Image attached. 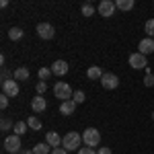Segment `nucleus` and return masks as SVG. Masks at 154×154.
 Listing matches in <instances>:
<instances>
[{
  "mask_svg": "<svg viewBox=\"0 0 154 154\" xmlns=\"http://www.w3.org/2000/svg\"><path fill=\"white\" fill-rule=\"evenodd\" d=\"M19 91H21V88H19V80H14V78L2 82V93H4L6 97H17Z\"/></svg>",
  "mask_w": 154,
  "mask_h": 154,
  "instance_id": "nucleus-8",
  "label": "nucleus"
},
{
  "mask_svg": "<svg viewBox=\"0 0 154 154\" xmlns=\"http://www.w3.org/2000/svg\"><path fill=\"white\" fill-rule=\"evenodd\" d=\"M4 80H11V70L8 68H2V82Z\"/></svg>",
  "mask_w": 154,
  "mask_h": 154,
  "instance_id": "nucleus-31",
  "label": "nucleus"
},
{
  "mask_svg": "<svg viewBox=\"0 0 154 154\" xmlns=\"http://www.w3.org/2000/svg\"><path fill=\"white\" fill-rule=\"evenodd\" d=\"M74 111H76V103H74V101H62V103H60V113H62V115H72V113H74Z\"/></svg>",
  "mask_w": 154,
  "mask_h": 154,
  "instance_id": "nucleus-14",
  "label": "nucleus"
},
{
  "mask_svg": "<svg viewBox=\"0 0 154 154\" xmlns=\"http://www.w3.org/2000/svg\"><path fill=\"white\" fill-rule=\"evenodd\" d=\"M35 91H37V95H43L45 91H48V82H43V80H39L35 86Z\"/></svg>",
  "mask_w": 154,
  "mask_h": 154,
  "instance_id": "nucleus-27",
  "label": "nucleus"
},
{
  "mask_svg": "<svg viewBox=\"0 0 154 154\" xmlns=\"http://www.w3.org/2000/svg\"><path fill=\"white\" fill-rule=\"evenodd\" d=\"M37 35L41 37V39H45V41H49V39H54V35H56V29L49 23H39L37 25Z\"/></svg>",
  "mask_w": 154,
  "mask_h": 154,
  "instance_id": "nucleus-7",
  "label": "nucleus"
},
{
  "mask_svg": "<svg viewBox=\"0 0 154 154\" xmlns=\"http://www.w3.org/2000/svg\"><path fill=\"white\" fill-rule=\"evenodd\" d=\"M51 72H54V76H66L68 74V62H64V60H56L54 64H51Z\"/></svg>",
  "mask_w": 154,
  "mask_h": 154,
  "instance_id": "nucleus-10",
  "label": "nucleus"
},
{
  "mask_svg": "<svg viewBox=\"0 0 154 154\" xmlns=\"http://www.w3.org/2000/svg\"><path fill=\"white\" fill-rule=\"evenodd\" d=\"M12 130H14V134H17V136H23L25 131L29 130V125H27V121H17Z\"/></svg>",
  "mask_w": 154,
  "mask_h": 154,
  "instance_id": "nucleus-21",
  "label": "nucleus"
},
{
  "mask_svg": "<svg viewBox=\"0 0 154 154\" xmlns=\"http://www.w3.org/2000/svg\"><path fill=\"white\" fill-rule=\"evenodd\" d=\"M54 95H56V99H60V101H70L72 95H74V91L70 88L68 82H56V86H54Z\"/></svg>",
  "mask_w": 154,
  "mask_h": 154,
  "instance_id": "nucleus-3",
  "label": "nucleus"
},
{
  "mask_svg": "<svg viewBox=\"0 0 154 154\" xmlns=\"http://www.w3.org/2000/svg\"><path fill=\"white\" fill-rule=\"evenodd\" d=\"M4 150L11 154H19L21 152V136L12 134L8 138H4Z\"/></svg>",
  "mask_w": 154,
  "mask_h": 154,
  "instance_id": "nucleus-4",
  "label": "nucleus"
},
{
  "mask_svg": "<svg viewBox=\"0 0 154 154\" xmlns=\"http://www.w3.org/2000/svg\"><path fill=\"white\" fill-rule=\"evenodd\" d=\"M130 66L134 68V70H146V68H148V60H146L144 54L136 51V54L130 56Z\"/></svg>",
  "mask_w": 154,
  "mask_h": 154,
  "instance_id": "nucleus-5",
  "label": "nucleus"
},
{
  "mask_svg": "<svg viewBox=\"0 0 154 154\" xmlns=\"http://www.w3.org/2000/svg\"><path fill=\"white\" fill-rule=\"evenodd\" d=\"M8 99H11V97H6L4 93L0 95V107H2V109H6V107H8Z\"/></svg>",
  "mask_w": 154,
  "mask_h": 154,
  "instance_id": "nucleus-29",
  "label": "nucleus"
},
{
  "mask_svg": "<svg viewBox=\"0 0 154 154\" xmlns=\"http://www.w3.org/2000/svg\"><path fill=\"white\" fill-rule=\"evenodd\" d=\"M72 101L76 103V105H80L86 101V95H84V91H74V95H72Z\"/></svg>",
  "mask_w": 154,
  "mask_h": 154,
  "instance_id": "nucleus-22",
  "label": "nucleus"
},
{
  "mask_svg": "<svg viewBox=\"0 0 154 154\" xmlns=\"http://www.w3.org/2000/svg\"><path fill=\"white\" fill-rule=\"evenodd\" d=\"M78 154H97L95 148H88V146H84V148H80L78 150Z\"/></svg>",
  "mask_w": 154,
  "mask_h": 154,
  "instance_id": "nucleus-30",
  "label": "nucleus"
},
{
  "mask_svg": "<svg viewBox=\"0 0 154 154\" xmlns=\"http://www.w3.org/2000/svg\"><path fill=\"white\" fill-rule=\"evenodd\" d=\"M27 125H29L31 130H41V119L37 117V115H29V119H27Z\"/></svg>",
  "mask_w": 154,
  "mask_h": 154,
  "instance_id": "nucleus-20",
  "label": "nucleus"
},
{
  "mask_svg": "<svg viewBox=\"0 0 154 154\" xmlns=\"http://www.w3.org/2000/svg\"><path fill=\"white\" fill-rule=\"evenodd\" d=\"M31 109H33V113H43V111L48 109V101H45V97L37 95L35 99L31 101Z\"/></svg>",
  "mask_w": 154,
  "mask_h": 154,
  "instance_id": "nucleus-11",
  "label": "nucleus"
},
{
  "mask_svg": "<svg viewBox=\"0 0 154 154\" xmlns=\"http://www.w3.org/2000/svg\"><path fill=\"white\" fill-rule=\"evenodd\" d=\"M97 154H113V152H111V148H99Z\"/></svg>",
  "mask_w": 154,
  "mask_h": 154,
  "instance_id": "nucleus-33",
  "label": "nucleus"
},
{
  "mask_svg": "<svg viewBox=\"0 0 154 154\" xmlns=\"http://www.w3.org/2000/svg\"><path fill=\"white\" fill-rule=\"evenodd\" d=\"M8 37H11L12 41L23 39V29H21V27H11V29H8Z\"/></svg>",
  "mask_w": 154,
  "mask_h": 154,
  "instance_id": "nucleus-19",
  "label": "nucleus"
},
{
  "mask_svg": "<svg viewBox=\"0 0 154 154\" xmlns=\"http://www.w3.org/2000/svg\"><path fill=\"white\" fill-rule=\"evenodd\" d=\"M62 140H64V138H60L58 131H48V134H45V142H48L51 148H60V146H62Z\"/></svg>",
  "mask_w": 154,
  "mask_h": 154,
  "instance_id": "nucleus-13",
  "label": "nucleus"
},
{
  "mask_svg": "<svg viewBox=\"0 0 154 154\" xmlns=\"http://www.w3.org/2000/svg\"><path fill=\"white\" fill-rule=\"evenodd\" d=\"M152 119H154V111H152Z\"/></svg>",
  "mask_w": 154,
  "mask_h": 154,
  "instance_id": "nucleus-35",
  "label": "nucleus"
},
{
  "mask_svg": "<svg viewBox=\"0 0 154 154\" xmlns=\"http://www.w3.org/2000/svg\"><path fill=\"white\" fill-rule=\"evenodd\" d=\"M82 14H84V17H93V14H95V6L88 4V2L82 4Z\"/></svg>",
  "mask_w": 154,
  "mask_h": 154,
  "instance_id": "nucleus-26",
  "label": "nucleus"
},
{
  "mask_svg": "<svg viewBox=\"0 0 154 154\" xmlns=\"http://www.w3.org/2000/svg\"><path fill=\"white\" fill-rule=\"evenodd\" d=\"M144 29H146V35L154 39V19H148L146 25H144Z\"/></svg>",
  "mask_w": 154,
  "mask_h": 154,
  "instance_id": "nucleus-25",
  "label": "nucleus"
},
{
  "mask_svg": "<svg viewBox=\"0 0 154 154\" xmlns=\"http://www.w3.org/2000/svg\"><path fill=\"white\" fill-rule=\"evenodd\" d=\"M138 49H140V54H144V56H150L154 51V39L152 37H144L142 41L138 43Z\"/></svg>",
  "mask_w": 154,
  "mask_h": 154,
  "instance_id": "nucleus-12",
  "label": "nucleus"
},
{
  "mask_svg": "<svg viewBox=\"0 0 154 154\" xmlns=\"http://www.w3.org/2000/svg\"><path fill=\"white\" fill-rule=\"evenodd\" d=\"M51 150H54V148H51L48 142H41L33 148V154H51Z\"/></svg>",
  "mask_w": 154,
  "mask_h": 154,
  "instance_id": "nucleus-17",
  "label": "nucleus"
},
{
  "mask_svg": "<svg viewBox=\"0 0 154 154\" xmlns=\"http://www.w3.org/2000/svg\"><path fill=\"white\" fill-rule=\"evenodd\" d=\"M37 74H39V80L48 82V78L54 74V72H51V68H39V72H37Z\"/></svg>",
  "mask_w": 154,
  "mask_h": 154,
  "instance_id": "nucleus-24",
  "label": "nucleus"
},
{
  "mask_svg": "<svg viewBox=\"0 0 154 154\" xmlns=\"http://www.w3.org/2000/svg\"><path fill=\"white\" fill-rule=\"evenodd\" d=\"M82 134H78V131H68L66 136H64V140H62V148H66L68 152H72V150H80L82 148Z\"/></svg>",
  "mask_w": 154,
  "mask_h": 154,
  "instance_id": "nucleus-1",
  "label": "nucleus"
},
{
  "mask_svg": "<svg viewBox=\"0 0 154 154\" xmlns=\"http://www.w3.org/2000/svg\"><path fill=\"white\" fill-rule=\"evenodd\" d=\"M82 142L88 148H97L101 144V131L97 130V128H86L82 131Z\"/></svg>",
  "mask_w": 154,
  "mask_h": 154,
  "instance_id": "nucleus-2",
  "label": "nucleus"
},
{
  "mask_svg": "<svg viewBox=\"0 0 154 154\" xmlns=\"http://www.w3.org/2000/svg\"><path fill=\"white\" fill-rule=\"evenodd\" d=\"M11 125H12V123H11V119H8V117H2V123H0L2 131H8V130H11Z\"/></svg>",
  "mask_w": 154,
  "mask_h": 154,
  "instance_id": "nucleus-28",
  "label": "nucleus"
},
{
  "mask_svg": "<svg viewBox=\"0 0 154 154\" xmlns=\"http://www.w3.org/2000/svg\"><path fill=\"white\" fill-rule=\"evenodd\" d=\"M101 84H103V88H107V91H113V88L119 86V78L115 74H111V72H105L103 78H101Z\"/></svg>",
  "mask_w": 154,
  "mask_h": 154,
  "instance_id": "nucleus-9",
  "label": "nucleus"
},
{
  "mask_svg": "<svg viewBox=\"0 0 154 154\" xmlns=\"http://www.w3.org/2000/svg\"><path fill=\"white\" fill-rule=\"evenodd\" d=\"M144 72H146V76H144V86L150 88V86H154V72H150L148 68H146Z\"/></svg>",
  "mask_w": 154,
  "mask_h": 154,
  "instance_id": "nucleus-23",
  "label": "nucleus"
},
{
  "mask_svg": "<svg viewBox=\"0 0 154 154\" xmlns=\"http://www.w3.org/2000/svg\"><path fill=\"white\" fill-rule=\"evenodd\" d=\"M103 74H105V72L101 70L99 66H91V68L86 70V76H88L91 80H101V78H103Z\"/></svg>",
  "mask_w": 154,
  "mask_h": 154,
  "instance_id": "nucleus-15",
  "label": "nucleus"
},
{
  "mask_svg": "<svg viewBox=\"0 0 154 154\" xmlns=\"http://www.w3.org/2000/svg\"><path fill=\"white\" fill-rule=\"evenodd\" d=\"M19 154H33V150H21Z\"/></svg>",
  "mask_w": 154,
  "mask_h": 154,
  "instance_id": "nucleus-34",
  "label": "nucleus"
},
{
  "mask_svg": "<svg viewBox=\"0 0 154 154\" xmlns=\"http://www.w3.org/2000/svg\"><path fill=\"white\" fill-rule=\"evenodd\" d=\"M97 11H99L101 17L109 19V17H113V12L117 11V6H115V2H113V0H103V2H99Z\"/></svg>",
  "mask_w": 154,
  "mask_h": 154,
  "instance_id": "nucleus-6",
  "label": "nucleus"
},
{
  "mask_svg": "<svg viewBox=\"0 0 154 154\" xmlns=\"http://www.w3.org/2000/svg\"><path fill=\"white\" fill-rule=\"evenodd\" d=\"M51 154H68V150L60 146V148H54V150H51Z\"/></svg>",
  "mask_w": 154,
  "mask_h": 154,
  "instance_id": "nucleus-32",
  "label": "nucleus"
},
{
  "mask_svg": "<svg viewBox=\"0 0 154 154\" xmlns=\"http://www.w3.org/2000/svg\"><path fill=\"white\" fill-rule=\"evenodd\" d=\"M115 6H117L119 11H131V8H134V6H136V2H134V0H117V2H115Z\"/></svg>",
  "mask_w": 154,
  "mask_h": 154,
  "instance_id": "nucleus-18",
  "label": "nucleus"
},
{
  "mask_svg": "<svg viewBox=\"0 0 154 154\" xmlns=\"http://www.w3.org/2000/svg\"><path fill=\"white\" fill-rule=\"evenodd\" d=\"M12 76H14V80H19V82H21V80H27V78L31 76V72H29V68L21 66V68H17V70H14Z\"/></svg>",
  "mask_w": 154,
  "mask_h": 154,
  "instance_id": "nucleus-16",
  "label": "nucleus"
}]
</instances>
